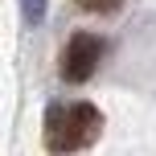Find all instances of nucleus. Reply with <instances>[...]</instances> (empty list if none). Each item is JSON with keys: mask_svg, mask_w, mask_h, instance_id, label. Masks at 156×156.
<instances>
[{"mask_svg": "<svg viewBox=\"0 0 156 156\" xmlns=\"http://www.w3.org/2000/svg\"><path fill=\"white\" fill-rule=\"evenodd\" d=\"M99 127H103L99 107H90V103H70V107L54 103L45 111V148L66 156V152L82 148V144H90L99 136Z\"/></svg>", "mask_w": 156, "mask_h": 156, "instance_id": "nucleus-1", "label": "nucleus"}, {"mask_svg": "<svg viewBox=\"0 0 156 156\" xmlns=\"http://www.w3.org/2000/svg\"><path fill=\"white\" fill-rule=\"evenodd\" d=\"M99 58H103V41L94 33H74L62 54V78L66 82H86L99 66Z\"/></svg>", "mask_w": 156, "mask_h": 156, "instance_id": "nucleus-2", "label": "nucleus"}, {"mask_svg": "<svg viewBox=\"0 0 156 156\" xmlns=\"http://www.w3.org/2000/svg\"><path fill=\"white\" fill-rule=\"evenodd\" d=\"M45 4H49V0H21V16L29 25H41V21H45Z\"/></svg>", "mask_w": 156, "mask_h": 156, "instance_id": "nucleus-3", "label": "nucleus"}, {"mask_svg": "<svg viewBox=\"0 0 156 156\" xmlns=\"http://www.w3.org/2000/svg\"><path fill=\"white\" fill-rule=\"evenodd\" d=\"M78 4H82L86 12H115L123 0H78Z\"/></svg>", "mask_w": 156, "mask_h": 156, "instance_id": "nucleus-4", "label": "nucleus"}]
</instances>
